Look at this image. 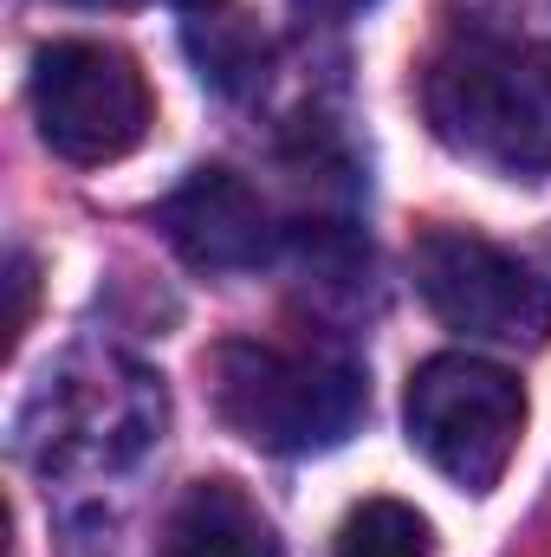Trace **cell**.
<instances>
[{
    "mask_svg": "<svg viewBox=\"0 0 551 557\" xmlns=\"http://www.w3.org/2000/svg\"><path fill=\"white\" fill-rule=\"evenodd\" d=\"M169 428L162 376L118 344L59 350L13 416V454L59 486L118 480L156 454Z\"/></svg>",
    "mask_w": 551,
    "mask_h": 557,
    "instance_id": "6da1fadb",
    "label": "cell"
},
{
    "mask_svg": "<svg viewBox=\"0 0 551 557\" xmlns=\"http://www.w3.org/2000/svg\"><path fill=\"white\" fill-rule=\"evenodd\" d=\"M421 117L461 162L546 182L551 175V52L506 26H461L421 72Z\"/></svg>",
    "mask_w": 551,
    "mask_h": 557,
    "instance_id": "7a4b0ae2",
    "label": "cell"
},
{
    "mask_svg": "<svg viewBox=\"0 0 551 557\" xmlns=\"http://www.w3.org/2000/svg\"><path fill=\"white\" fill-rule=\"evenodd\" d=\"M215 409L260 454H325L357 434L370 416V383L351 357L331 350H273V344H221L215 350Z\"/></svg>",
    "mask_w": 551,
    "mask_h": 557,
    "instance_id": "3957f363",
    "label": "cell"
},
{
    "mask_svg": "<svg viewBox=\"0 0 551 557\" xmlns=\"http://www.w3.org/2000/svg\"><path fill=\"white\" fill-rule=\"evenodd\" d=\"M409 447L461 493H493L526 434V389L506 363L441 350L409 376Z\"/></svg>",
    "mask_w": 551,
    "mask_h": 557,
    "instance_id": "277c9868",
    "label": "cell"
},
{
    "mask_svg": "<svg viewBox=\"0 0 551 557\" xmlns=\"http://www.w3.org/2000/svg\"><path fill=\"white\" fill-rule=\"evenodd\" d=\"M149 85L137 59L105 39H59L33 59V124L59 162L105 169L149 137Z\"/></svg>",
    "mask_w": 551,
    "mask_h": 557,
    "instance_id": "5b68a950",
    "label": "cell"
},
{
    "mask_svg": "<svg viewBox=\"0 0 551 557\" xmlns=\"http://www.w3.org/2000/svg\"><path fill=\"white\" fill-rule=\"evenodd\" d=\"M415 292L461 337H480V344H546L551 337V285L519 253L467 227H434L415 240Z\"/></svg>",
    "mask_w": 551,
    "mask_h": 557,
    "instance_id": "8992f818",
    "label": "cell"
},
{
    "mask_svg": "<svg viewBox=\"0 0 551 557\" xmlns=\"http://www.w3.org/2000/svg\"><path fill=\"white\" fill-rule=\"evenodd\" d=\"M162 234L201 273H254L273 260V214L234 169H195L162 201Z\"/></svg>",
    "mask_w": 551,
    "mask_h": 557,
    "instance_id": "52a82bcc",
    "label": "cell"
},
{
    "mask_svg": "<svg viewBox=\"0 0 551 557\" xmlns=\"http://www.w3.org/2000/svg\"><path fill=\"white\" fill-rule=\"evenodd\" d=\"M156 557H285V539L234 480H195L169 506Z\"/></svg>",
    "mask_w": 551,
    "mask_h": 557,
    "instance_id": "ba28073f",
    "label": "cell"
},
{
    "mask_svg": "<svg viewBox=\"0 0 551 557\" xmlns=\"http://www.w3.org/2000/svg\"><path fill=\"white\" fill-rule=\"evenodd\" d=\"M331 557H434V525L403 499H364L338 525Z\"/></svg>",
    "mask_w": 551,
    "mask_h": 557,
    "instance_id": "9c48e42d",
    "label": "cell"
},
{
    "mask_svg": "<svg viewBox=\"0 0 551 557\" xmlns=\"http://www.w3.org/2000/svg\"><path fill=\"white\" fill-rule=\"evenodd\" d=\"M298 13H311V20H351V13H364V7H377V0H292Z\"/></svg>",
    "mask_w": 551,
    "mask_h": 557,
    "instance_id": "30bf717a",
    "label": "cell"
},
{
    "mask_svg": "<svg viewBox=\"0 0 551 557\" xmlns=\"http://www.w3.org/2000/svg\"><path fill=\"white\" fill-rule=\"evenodd\" d=\"M169 7H182V13H215L221 0H169Z\"/></svg>",
    "mask_w": 551,
    "mask_h": 557,
    "instance_id": "8fae6325",
    "label": "cell"
},
{
    "mask_svg": "<svg viewBox=\"0 0 551 557\" xmlns=\"http://www.w3.org/2000/svg\"><path fill=\"white\" fill-rule=\"evenodd\" d=\"M72 7H124V0H72Z\"/></svg>",
    "mask_w": 551,
    "mask_h": 557,
    "instance_id": "7c38bea8",
    "label": "cell"
}]
</instances>
